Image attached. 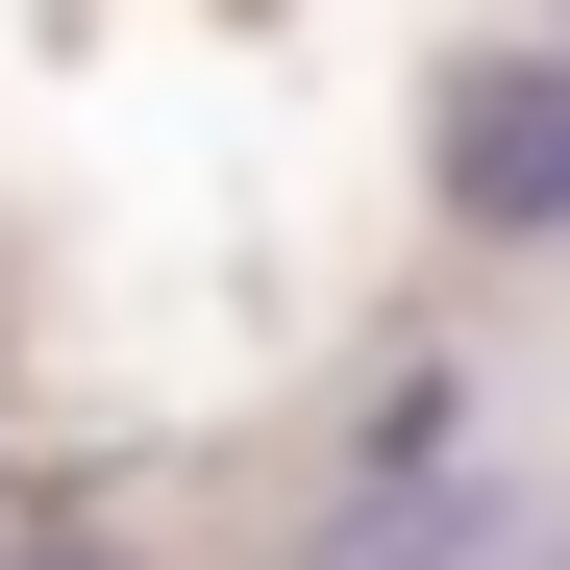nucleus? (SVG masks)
Masks as SVG:
<instances>
[{
  "label": "nucleus",
  "instance_id": "1",
  "mask_svg": "<svg viewBox=\"0 0 570 570\" xmlns=\"http://www.w3.org/2000/svg\"><path fill=\"white\" fill-rule=\"evenodd\" d=\"M422 174H446V224H497V248H570V50H471Z\"/></svg>",
  "mask_w": 570,
  "mask_h": 570
},
{
  "label": "nucleus",
  "instance_id": "2",
  "mask_svg": "<svg viewBox=\"0 0 570 570\" xmlns=\"http://www.w3.org/2000/svg\"><path fill=\"white\" fill-rule=\"evenodd\" d=\"M298 570H546V521H521V497H471V471H372V497L298 521Z\"/></svg>",
  "mask_w": 570,
  "mask_h": 570
},
{
  "label": "nucleus",
  "instance_id": "3",
  "mask_svg": "<svg viewBox=\"0 0 570 570\" xmlns=\"http://www.w3.org/2000/svg\"><path fill=\"white\" fill-rule=\"evenodd\" d=\"M0 570H149V546H75V521H26V546H0Z\"/></svg>",
  "mask_w": 570,
  "mask_h": 570
}]
</instances>
